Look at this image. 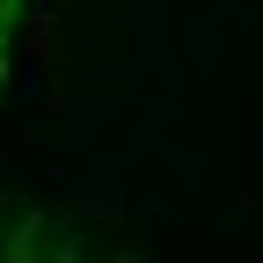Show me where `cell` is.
<instances>
[{"label": "cell", "instance_id": "1", "mask_svg": "<svg viewBox=\"0 0 263 263\" xmlns=\"http://www.w3.org/2000/svg\"><path fill=\"white\" fill-rule=\"evenodd\" d=\"M8 8H15V0H0V22H8Z\"/></svg>", "mask_w": 263, "mask_h": 263}]
</instances>
